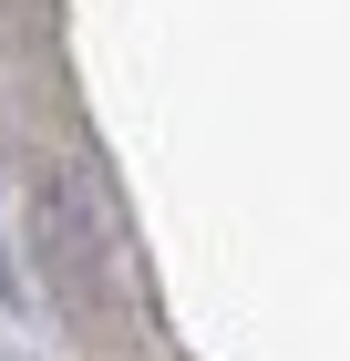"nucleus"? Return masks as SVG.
Listing matches in <instances>:
<instances>
[{
  "label": "nucleus",
  "mask_w": 350,
  "mask_h": 361,
  "mask_svg": "<svg viewBox=\"0 0 350 361\" xmlns=\"http://www.w3.org/2000/svg\"><path fill=\"white\" fill-rule=\"evenodd\" d=\"M42 258H52V279H62L73 310H104V289L124 279V238H113V217L93 207L82 176H52L42 186Z\"/></svg>",
  "instance_id": "f257e3e1"
}]
</instances>
